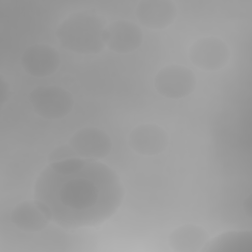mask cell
Instances as JSON below:
<instances>
[{"instance_id": "obj_10", "label": "cell", "mask_w": 252, "mask_h": 252, "mask_svg": "<svg viewBox=\"0 0 252 252\" xmlns=\"http://www.w3.org/2000/svg\"><path fill=\"white\" fill-rule=\"evenodd\" d=\"M141 29L130 21H115L106 26L105 45L116 53H129L136 50L142 43Z\"/></svg>"}, {"instance_id": "obj_2", "label": "cell", "mask_w": 252, "mask_h": 252, "mask_svg": "<svg viewBox=\"0 0 252 252\" xmlns=\"http://www.w3.org/2000/svg\"><path fill=\"white\" fill-rule=\"evenodd\" d=\"M105 20L91 12H77L67 17L56 29L60 45L78 54H97L105 46Z\"/></svg>"}, {"instance_id": "obj_5", "label": "cell", "mask_w": 252, "mask_h": 252, "mask_svg": "<svg viewBox=\"0 0 252 252\" xmlns=\"http://www.w3.org/2000/svg\"><path fill=\"white\" fill-rule=\"evenodd\" d=\"M192 63L205 71H217L223 68L230 57L227 44L218 37H204L195 41L189 50Z\"/></svg>"}, {"instance_id": "obj_12", "label": "cell", "mask_w": 252, "mask_h": 252, "mask_svg": "<svg viewBox=\"0 0 252 252\" xmlns=\"http://www.w3.org/2000/svg\"><path fill=\"white\" fill-rule=\"evenodd\" d=\"M252 232L250 230H229L207 241L203 252H251Z\"/></svg>"}, {"instance_id": "obj_7", "label": "cell", "mask_w": 252, "mask_h": 252, "mask_svg": "<svg viewBox=\"0 0 252 252\" xmlns=\"http://www.w3.org/2000/svg\"><path fill=\"white\" fill-rule=\"evenodd\" d=\"M10 218L19 229L28 232L44 229L52 220L48 208L36 199L24 201L16 205Z\"/></svg>"}, {"instance_id": "obj_16", "label": "cell", "mask_w": 252, "mask_h": 252, "mask_svg": "<svg viewBox=\"0 0 252 252\" xmlns=\"http://www.w3.org/2000/svg\"><path fill=\"white\" fill-rule=\"evenodd\" d=\"M243 208H244V211L246 213V215L248 217H250V213H251V207H250V195L244 200L243 202Z\"/></svg>"}, {"instance_id": "obj_14", "label": "cell", "mask_w": 252, "mask_h": 252, "mask_svg": "<svg viewBox=\"0 0 252 252\" xmlns=\"http://www.w3.org/2000/svg\"><path fill=\"white\" fill-rule=\"evenodd\" d=\"M76 157L78 156L70 147V145H63V146L57 147L49 154L48 160L50 162H54V161H58V160H62L70 158H76Z\"/></svg>"}, {"instance_id": "obj_6", "label": "cell", "mask_w": 252, "mask_h": 252, "mask_svg": "<svg viewBox=\"0 0 252 252\" xmlns=\"http://www.w3.org/2000/svg\"><path fill=\"white\" fill-rule=\"evenodd\" d=\"M69 145L78 157L98 159L106 157L112 148V142L106 132L96 127H85L73 134Z\"/></svg>"}, {"instance_id": "obj_13", "label": "cell", "mask_w": 252, "mask_h": 252, "mask_svg": "<svg viewBox=\"0 0 252 252\" xmlns=\"http://www.w3.org/2000/svg\"><path fill=\"white\" fill-rule=\"evenodd\" d=\"M209 240L205 229L195 224H184L173 230L169 235V245L177 252L201 251Z\"/></svg>"}, {"instance_id": "obj_15", "label": "cell", "mask_w": 252, "mask_h": 252, "mask_svg": "<svg viewBox=\"0 0 252 252\" xmlns=\"http://www.w3.org/2000/svg\"><path fill=\"white\" fill-rule=\"evenodd\" d=\"M1 86H2V103H4L7 99L8 94V84L5 82V80L1 79Z\"/></svg>"}, {"instance_id": "obj_4", "label": "cell", "mask_w": 252, "mask_h": 252, "mask_svg": "<svg viewBox=\"0 0 252 252\" xmlns=\"http://www.w3.org/2000/svg\"><path fill=\"white\" fill-rule=\"evenodd\" d=\"M159 94L171 99H179L189 95L196 87L194 73L187 67L173 64L160 69L154 80Z\"/></svg>"}, {"instance_id": "obj_1", "label": "cell", "mask_w": 252, "mask_h": 252, "mask_svg": "<svg viewBox=\"0 0 252 252\" xmlns=\"http://www.w3.org/2000/svg\"><path fill=\"white\" fill-rule=\"evenodd\" d=\"M34 199L64 228L96 226L112 217L124 198L117 173L106 164L80 157L45 167L33 187Z\"/></svg>"}, {"instance_id": "obj_11", "label": "cell", "mask_w": 252, "mask_h": 252, "mask_svg": "<svg viewBox=\"0 0 252 252\" xmlns=\"http://www.w3.org/2000/svg\"><path fill=\"white\" fill-rule=\"evenodd\" d=\"M135 14L143 26L161 30L174 22L177 8L175 3L169 0H143L138 3Z\"/></svg>"}, {"instance_id": "obj_9", "label": "cell", "mask_w": 252, "mask_h": 252, "mask_svg": "<svg viewBox=\"0 0 252 252\" xmlns=\"http://www.w3.org/2000/svg\"><path fill=\"white\" fill-rule=\"evenodd\" d=\"M21 64L28 74L41 78L57 71L60 56L58 51L50 45L34 44L24 51Z\"/></svg>"}, {"instance_id": "obj_8", "label": "cell", "mask_w": 252, "mask_h": 252, "mask_svg": "<svg viewBox=\"0 0 252 252\" xmlns=\"http://www.w3.org/2000/svg\"><path fill=\"white\" fill-rule=\"evenodd\" d=\"M167 132L157 124H142L129 134L131 149L142 156H155L162 153L168 145Z\"/></svg>"}, {"instance_id": "obj_3", "label": "cell", "mask_w": 252, "mask_h": 252, "mask_svg": "<svg viewBox=\"0 0 252 252\" xmlns=\"http://www.w3.org/2000/svg\"><path fill=\"white\" fill-rule=\"evenodd\" d=\"M31 105L41 117L60 119L68 115L74 104L72 94L63 88L42 86L33 89L29 95Z\"/></svg>"}]
</instances>
